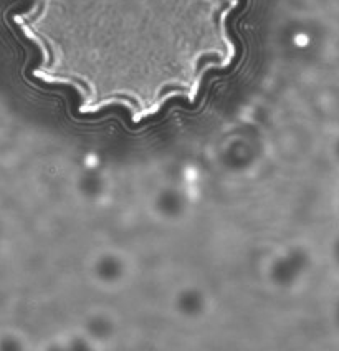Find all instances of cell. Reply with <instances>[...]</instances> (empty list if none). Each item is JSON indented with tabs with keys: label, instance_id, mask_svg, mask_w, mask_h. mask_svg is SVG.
Returning a JSON list of instances; mask_svg holds the SVG:
<instances>
[{
	"label": "cell",
	"instance_id": "obj_2",
	"mask_svg": "<svg viewBox=\"0 0 339 351\" xmlns=\"http://www.w3.org/2000/svg\"><path fill=\"white\" fill-rule=\"evenodd\" d=\"M313 258L306 247L288 244L278 247L263 258L260 275L263 285L270 292L288 295L301 289L310 277Z\"/></svg>",
	"mask_w": 339,
	"mask_h": 351
},
{
	"label": "cell",
	"instance_id": "obj_3",
	"mask_svg": "<svg viewBox=\"0 0 339 351\" xmlns=\"http://www.w3.org/2000/svg\"><path fill=\"white\" fill-rule=\"evenodd\" d=\"M85 274L95 289L106 293H116L133 282L136 262L133 255L119 247H99L88 255Z\"/></svg>",
	"mask_w": 339,
	"mask_h": 351
},
{
	"label": "cell",
	"instance_id": "obj_5",
	"mask_svg": "<svg viewBox=\"0 0 339 351\" xmlns=\"http://www.w3.org/2000/svg\"><path fill=\"white\" fill-rule=\"evenodd\" d=\"M149 215L158 224L177 227L186 224L192 215V202L189 195L175 187H162L155 191L149 201Z\"/></svg>",
	"mask_w": 339,
	"mask_h": 351
},
{
	"label": "cell",
	"instance_id": "obj_4",
	"mask_svg": "<svg viewBox=\"0 0 339 351\" xmlns=\"http://www.w3.org/2000/svg\"><path fill=\"white\" fill-rule=\"evenodd\" d=\"M167 308L175 322L184 325H202L214 315V295L199 282H182L171 290Z\"/></svg>",
	"mask_w": 339,
	"mask_h": 351
},
{
	"label": "cell",
	"instance_id": "obj_9",
	"mask_svg": "<svg viewBox=\"0 0 339 351\" xmlns=\"http://www.w3.org/2000/svg\"><path fill=\"white\" fill-rule=\"evenodd\" d=\"M333 323L336 326V330L339 332V300L334 303V308H333Z\"/></svg>",
	"mask_w": 339,
	"mask_h": 351
},
{
	"label": "cell",
	"instance_id": "obj_8",
	"mask_svg": "<svg viewBox=\"0 0 339 351\" xmlns=\"http://www.w3.org/2000/svg\"><path fill=\"white\" fill-rule=\"evenodd\" d=\"M331 255H333V261L339 265V237L334 239L333 247H331Z\"/></svg>",
	"mask_w": 339,
	"mask_h": 351
},
{
	"label": "cell",
	"instance_id": "obj_1",
	"mask_svg": "<svg viewBox=\"0 0 339 351\" xmlns=\"http://www.w3.org/2000/svg\"><path fill=\"white\" fill-rule=\"evenodd\" d=\"M232 0H35L20 17L42 47L47 78L71 83L91 110L123 103L134 114L192 95L225 62Z\"/></svg>",
	"mask_w": 339,
	"mask_h": 351
},
{
	"label": "cell",
	"instance_id": "obj_7",
	"mask_svg": "<svg viewBox=\"0 0 339 351\" xmlns=\"http://www.w3.org/2000/svg\"><path fill=\"white\" fill-rule=\"evenodd\" d=\"M47 348L60 350V351H98L99 350L98 346L78 328V326L75 330L63 332L60 333L58 337L51 338Z\"/></svg>",
	"mask_w": 339,
	"mask_h": 351
},
{
	"label": "cell",
	"instance_id": "obj_6",
	"mask_svg": "<svg viewBox=\"0 0 339 351\" xmlns=\"http://www.w3.org/2000/svg\"><path fill=\"white\" fill-rule=\"evenodd\" d=\"M78 328L90 338L99 350L114 345L123 332V323L118 313L106 306H93L83 315Z\"/></svg>",
	"mask_w": 339,
	"mask_h": 351
}]
</instances>
